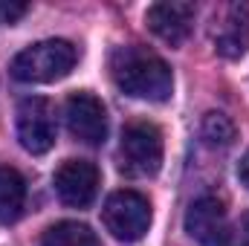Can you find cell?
<instances>
[{
    "mask_svg": "<svg viewBox=\"0 0 249 246\" xmlns=\"http://www.w3.org/2000/svg\"><path fill=\"white\" fill-rule=\"evenodd\" d=\"M110 72L116 87L130 99H142V102L171 99L174 90L171 67L145 47H119L110 58Z\"/></svg>",
    "mask_w": 249,
    "mask_h": 246,
    "instance_id": "obj_1",
    "label": "cell"
},
{
    "mask_svg": "<svg viewBox=\"0 0 249 246\" xmlns=\"http://www.w3.org/2000/svg\"><path fill=\"white\" fill-rule=\"evenodd\" d=\"M75 61H78V50L70 41L50 38L20 50L12 58V75L23 84H53L70 75Z\"/></svg>",
    "mask_w": 249,
    "mask_h": 246,
    "instance_id": "obj_2",
    "label": "cell"
},
{
    "mask_svg": "<svg viewBox=\"0 0 249 246\" xmlns=\"http://www.w3.org/2000/svg\"><path fill=\"white\" fill-rule=\"evenodd\" d=\"M102 220L107 226V232L116 238V241H124V244H136L148 235L151 229V203L145 194L139 191H113L102 209Z\"/></svg>",
    "mask_w": 249,
    "mask_h": 246,
    "instance_id": "obj_3",
    "label": "cell"
},
{
    "mask_svg": "<svg viewBox=\"0 0 249 246\" xmlns=\"http://www.w3.org/2000/svg\"><path fill=\"white\" fill-rule=\"evenodd\" d=\"M162 130L154 122H130L122 130V168L133 177H154L162 168Z\"/></svg>",
    "mask_w": 249,
    "mask_h": 246,
    "instance_id": "obj_4",
    "label": "cell"
},
{
    "mask_svg": "<svg viewBox=\"0 0 249 246\" xmlns=\"http://www.w3.org/2000/svg\"><path fill=\"white\" fill-rule=\"evenodd\" d=\"M18 139H20V148L32 157L53 151L58 139V124H55V107L50 99L29 96L18 105Z\"/></svg>",
    "mask_w": 249,
    "mask_h": 246,
    "instance_id": "obj_5",
    "label": "cell"
},
{
    "mask_svg": "<svg viewBox=\"0 0 249 246\" xmlns=\"http://www.w3.org/2000/svg\"><path fill=\"white\" fill-rule=\"evenodd\" d=\"M186 232L200 246H226L232 238L226 206L212 194L197 197L186 211Z\"/></svg>",
    "mask_w": 249,
    "mask_h": 246,
    "instance_id": "obj_6",
    "label": "cell"
},
{
    "mask_svg": "<svg viewBox=\"0 0 249 246\" xmlns=\"http://www.w3.org/2000/svg\"><path fill=\"white\" fill-rule=\"evenodd\" d=\"M53 183H55V194H58V200L64 206L87 209L96 200V194H99L102 177H99V168L93 162H87V159H67V162L58 165Z\"/></svg>",
    "mask_w": 249,
    "mask_h": 246,
    "instance_id": "obj_7",
    "label": "cell"
},
{
    "mask_svg": "<svg viewBox=\"0 0 249 246\" xmlns=\"http://www.w3.org/2000/svg\"><path fill=\"white\" fill-rule=\"evenodd\" d=\"M67 127L84 145H102L107 136V113L105 105L93 93H72L67 99Z\"/></svg>",
    "mask_w": 249,
    "mask_h": 246,
    "instance_id": "obj_8",
    "label": "cell"
},
{
    "mask_svg": "<svg viewBox=\"0 0 249 246\" xmlns=\"http://www.w3.org/2000/svg\"><path fill=\"white\" fill-rule=\"evenodd\" d=\"M194 3H183V0H162V3H154L148 6L145 12V23L148 29L165 41L168 47H180L191 35V26H194Z\"/></svg>",
    "mask_w": 249,
    "mask_h": 246,
    "instance_id": "obj_9",
    "label": "cell"
},
{
    "mask_svg": "<svg viewBox=\"0 0 249 246\" xmlns=\"http://www.w3.org/2000/svg\"><path fill=\"white\" fill-rule=\"evenodd\" d=\"M214 50L229 61L249 53V3H229L223 9L214 26Z\"/></svg>",
    "mask_w": 249,
    "mask_h": 246,
    "instance_id": "obj_10",
    "label": "cell"
},
{
    "mask_svg": "<svg viewBox=\"0 0 249 246\" xmlns=\"http://www.w3.org/2000/svg\"><path fill=\"white\" fill-rule=\"evenodd\" d=\"M26 206V180L18 168L0 165V223H15Z\"/></svg>",
    "mask_w": 249,
    "mask_h": 246,
    "instance_id": "obj_11",
    "label": "cell"
},
{
    "mask_svg": "<svg viewBox=\"0 0 249 246\" xmlns=\"http://www.w3.org/2000/svg\"><path fill=\"white\" fill-rule=\"evenodd\" d=\"M41 246H102V241L87 223L61 220L41 235Z\"/></svg>",
    "mask_w": 249,
    "mask_h": 246,
    "instance_id": "obj_12",
    "label": "cell"
},
{
    "mask_svg": "<svg viewBox=\"0 0 249 246\" xmlns=\"http://www.w3.org/2000/svg\"><path fill=\"white\" fill-rule=\"evenodd\" d=\"M200 136H203V142L209 148H229L235 142V136H238V127L226 113L209 110L203 116V122H200Z\"/></svg>",
    "mask_w": 249,
    "mask_h": 246,
    "instance_id": "obj_13",
    "label": "cell"
},
{
    "mask_svg": "<svg viewBox=\"0 0 249 246\" xmlns=\"http://www.w3.org/2000/svg\"><path fill=\"white\" fill-rule=\"evenodd\" d=\"M26 12H29L26 3H6V0H0V23H6V26L18 23Z\"/></svg>",
    "mask_w": 249,
    "mask_h": 246,
    "instance_id": "obj_14",
    "label": "cell"
},
{
    "mask_svg": "<svg viewBox=\"0 0 249 246\" xmlns=\"http://www.w3.org/2000/svg\"><path fill=\"white\" fill-rule=\"evenodd\" d=\"M229 246H249V211L241 217V220H238V226L232 229Z\"/></svg>",
    "mask_w": 249,
    "mask_h": 246,
    "instance_id": "obj_15",
    "label": "cell"
},
{
    "mask_svg": "<svg viewBox=\"0 0 249 246\" xmlns=\"http://www.w3.org/2000/svg\"><path fill=\"white\" fill-rule=\"evenodd\" d=\"M238 180L249 188V151L244 154V159H241V165H238Z\"/></svg>",
    "mask_w": 249,
    "mask_h": 246,
    "instance_id": "obj_16",
    "label": "cell"
}]
</instances>
